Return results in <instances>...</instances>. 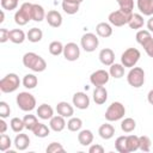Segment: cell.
Instances as JSON below:
<instances>
[{"instance_id": "39", "label": "cell", "mask_w": 153, "mask_h": 153, "mask_svg": "<svg viewBox=\"0 0 153 153\" xmlns=\"http://www.w3.org/2000/svg\"><path fill=\"white\" fill-rule=\"evenodd\" d=\"M120 10L126 13H133L134 10V0H117Z\"/></svg>"}, {"instance_id": "20", "label": "cell", "mask_w": 153, "mask_h": 153, "mask_svg": "<svg viewBox=\"0 0 153 153\" xmlns=\"http://www.w3.org/2000/svg\"><path fill=\"white\" fill-rule=\"evenodd\" d=\"M36 115L41 118V120H50L53 116H54V110H53V108L49 105V104H45V103H43V104H41V105H38V108H37V111H36Z\"/></svg>"}, {"instance_id": "6", "label": "cell", "mask_w": 153, "mask_h": 153, "mask_svg": "<svg viewBox=\"0 0 153 153\" xmlns=\"http://www.w3.org/2000/svg\"><path fill=\"white\" fill-rule=\"evenodd\" d=\"M140 57H141V54H140L139 49H136V48H128L121 55V63L126 68H133L139 62Z\"/></svg>"}, {"instance_id": "22", "label": "cell", "mask_w": 153, "mask_h": 153, "mask_svg": "<svg viewBox=\"0 0 153 153\" xmlns=\"http://www.w3.org/2000/svg\"><path fill=\"white\" fill-rule=\"evenodd\" d=\"M98 134L103 140H110L114 135H115V128L112 124L110 123H104L99 127L98 129Z\"/></svg>"}, {"instance_id": "11", "label": "cell", "mask_w": 153, "mask_h": 153, "mask_svg": "<svg viewBox=\"0 0 153 153\" xmlns=\"http://www.w3.org/2000/svg\"><path fill=\"white\" fill-rule=\"evenodd\" d=\"M63 57L67 61H76L80 56V48L76 43L69 42L63 47Z\"/></svg>"}, {"instance_id": "10", "label": "cell", "mask_w": 153, "mask_h": 153, "mask_svg": "<svg viewBox=\"0 0 153 153\" xmlns=\"http://www.w3.org/2000/svg\"><path fill=\"white\" fill-rule=\"evenodd\" d=\"M110 79V74L109 72H106L105 69H97L94 71L91 75H90V82L94 86V87H98V86H104Z\"/></svg>"}, {"instance_id": "47", "label": "cell", "mask_w": 153, "mask_h": 153, "mask_svg": "<svg viewBox=\"0 0 153 153\" xmlns=\"http://www.w3.org/2000/svg\"><path fill=\"white\" fill-rule=\"evenodd\" d=\"M10 39V30L6 27L0 29V43H5Z\"/></svg>"}, {"instance_id": "29", "label": "cell", "mask_w": 153, "mask_h": 153, "mask_svg": "<svg viewBox=\"0 0 153 153\" xmlns=\"http://www.w3.org/2000/svg\"><path fill=\"white\" fill-rule=\"evenodd\" d=\"M32 133L35 134V136L43 139V137H47V136L50 134V127L48 128V126H45L44 123L38 122V123H37V126L33 128Z\"/></svg>"}, {"instance_id": "38", "label": "cell", "mask_w": 153, "mask_h": 153, "mask_svg": "<svg viewBox=\"0 0 153 153\" xmlns=\"http://www.w3.org/2000/svg\"><path fill=\"white\" fill-rule=\"evenodd\" d=\"M10 127L14 133H22V130L25 128L24 126V121L19 117H13L10 121Z\"/></svg>"}, {"instance_id": "19", "label": "cell", "mask_w": 153, "mask_h": 153, "mask_svg": "<svg viewBox=\"0 0 153 153\" xmlns=\"http://www.w3.org/2000/svg\"><path fill=\"white\" fill-rule=\"evenodd\" d=\"M108 100V91L104 86H98L93 90V102L98 105L104 104Z\"/></svg>"}, {"instance_id": "45", "label": "cell", "mask_w": 153, "mask_h": 153, "mask_svg": "<svg viewBox=\"0 0 153 153\" xmlns=\"http://www.w3.org/2000/svg\"><path fill=\"white\" fill-rule=\"evenodd\" d=\"M10 114H11V108H10V105H8L6 102L1 100V102H0V117H1V118H6V117L10 116Z\"/></svg>"}, {"instance_id": "28", "label": "cell", "mask_w": 153, "mask_h": 153, "mask_svg": "<svg viewBox=\"0 0 153 153\" xmlns=\"http://www.w3.org/2000/svg\"><path fill=\"white\" fill-rule=\"evenodd\" d=\"M22 82H23V86H24L25 88L32 90V88H35V87L37 86L38 79H37V76H36L35 74L30 73V74H25V75H24Z\"/></svg>"}, {"instance_id": "50", "label": "cell", "mask_w": 153, "mask_h": 153, "mask_svg": "<svg viewBox=\"0 0 153 153\" xmlns=\"http://www.w3.org/2000/svg\"><path fill=\"white\" fill-rule=\"evenodd\" d=\"M147 29L148 31L153 32V16H151V18L147 20Z\"/></svg>"}, {"instance_id": "30", "label": "cell", "mask_w": 153, "mask_h": 153, "mask_svg": "<svg viewBox=\"0 0 153 153\" xmlns=\"http://www.w3.org/2000/svg\"><path fill=\"white\" fill-rule=\"evenodd\" d=\"M42 38H43V32H42V30L38 29V27H32V29H30V30L27 31V33H26V39H29V41L32 42V43H37V42H39Z\"/></svg>"}, {"instance_id": "36", "label": "cell", "mask_w": 153, "mask_h": 153, "mask_svg": "<svg viewBox=\"0 0 153 153\" xmlns=\"http://www.w3.org/2000/svg\"><path fill=\"white\" fill-rule=\"evenodd\" d=\"M63 44L60 42V41H53L50 44H49V53L54 56H59L63 53Z\"/></svg>"}, {"instance_id": "46", "label": "cell", "mask_w": 153, "mask_h": 153, "mask_svg": "<svg viewBox=\"0 0 153 153\" xmlns=\"http://www.w3.org/2000/svg\"><path fill=\"white\" fill-rule=\"evenodd\" d=\"M141 47L145 49L146 54H147L149 57L153 59V38H149V39H148L146 43H143Z\"/></svg>"}, {"instance_id": "54", "label": "cell", "mask_w": 153, "mask_h": 153, "mask_svg": "<svg viewBox=\"0 0 153 153\" xmlns=\"http://www.w3.org/2000/svg\"><path fill=\"white\" fill-rule=\"evenodd\" d=\"M18 1H19V0H18Z\"/></svg>"}, {"instance_id": "49", "label": "cell", "mask_w": 153, "mask_h": 153, "mask_svg": "<svg viewBox=\"0 0 153 153\" xmlns=\"http://www.w3.org/2000/svg\"><path fill=\"white\" fill-rule=\"evenodd\" d=\"M7 130V123L5 121V118L0 120V134H5Z\"/></svg>"}, {"instance_id": "37", "label": "cell", "mask_w": 153, "mask_h": 153, "mask_svg": "<svg viewBox=\"0 0 153 153\" xmlns=\"http://www.w3.org/2000/svg\"><path fill=\"white\" fill-rule=\"evenodd\" d=\"M79 6H80L79 4L68 2V1H63L62 0V10L67 14H75L79 11Z\"/></svg>"}, {"instance_id": "16", "label": "cell", "mask_w": 153, "mask_h": 153, "mask_svg": "<svg viewBox=\"0 0 153 153\" xmlns=\"http://www.w3.org/2000/svg\"><path fill=\"white\" fill-rule=\"evenodd\" d=\"M56 111L59 115L63 116L65 118L72 117L74 115V108L68 102H59L56 104Z\"/></svg>"}, {"instance_id": "5", "label": "cell", "mask_w": 153, "mask_h": 153, "mask_svg": "<svg viewBox=\"0 0 153 153\" xmlns=\"http://www.w3.org/2000/svg\"><path fill=\"white\" fill-rule=\"evenodd\" d=\"M32 4L31 2H24L19 7V10L14 13V22L19 26L26 25L30 20H32Z\"/></svg>"}, {"instance_id": "52", "label": "cell", "mask_w": 153, "mask_h": 153, "mask_svg": "<svg viewBox=\"0 0 153 153\" xmlns=\"http://www.w3.org/2000/svg\"><path fill=\"white\" fill-rule=\"evenodd\" d=\"M63 1H68V2H74V4H81L84 0H63Z\"/></svg>"}, {"instance_id": "41", "label": "cell", "mask_w": 153, "mask_h": 153, "mask_svg": "<svg viewBox=\"0 0 153 153\" xmlns=\"http://www.w3.org/2000/svg\"><path fill=\"white\" fill-rule=\"evenodd\" d=\"M12 146V140L7 134H1L0 135V151L6 152L10 147Z\"/></svg>"}, {"instance_id": "48", "label": "cell", "mask_w": 153, "mask_h": 153, "mask_svg": "<svg viewBox=\"0 0 153 153\" xmlns=\"http://www.w3.org/2000/svg\"><path fill=\"white\" fill-rule=\"evenodd\" d=\"M88 152H90V153H104V147L100 146V145H98V143L90 145Z\"/></svg>"}, {"instance_id": "3", "label": "cell", "mask_w": 153, "mask_h": 153, "mask_svg": "<svg viewBox=\"0 0 153 153\" xmlns=\"http://www.w3.org/2000/svg\"><path fill=\"white\" fill-rule=\"evenodd\" d=\"M16 103L22 111L30 112L36 108V98L30 92H19L16 98Z\"/></svg>"}, {"instance_id": "8", "label": "cell", "mask_w": 153, "mask_h": 153, "mask_svg": "<svg viewBox=\"0 0 153 153\" xmlns=\"http://www.w3.org/2000/svg\"><path fill=\"white\" fill-rule=\"evenodd\" d=\"M80 45L81 48L86 51V53H92L94 51L98 45H99V39H98V36L96 33H92V32H86L81 36L80 38Z\"/></svg>"}, {"instance_id": "34", "label": "cell", "mask_w": 153, "mask_h": 153, "mask_svg": "<svg viewBox=\"0 0 153 153\" xmlns=\"http://www.w3.org/2000/svg\"><path fill=\"white\" fill-rule=\"evenodd\" d=\"M23 121H24V126H25V129H27V130H33V128L37 126V123H38V120H37V116L36 115H31V114H27V115H25L24 116V118H23Z\"/></svg>"}, {"instance_id": "14", "label": "cell", "mask_w": 153, "mask_h": 153, "mask_svg": "<svg viewBox=\"0 0 153 153\" xmlns=\"http://www.w3.org/2000/svg\"><path fill=\"white\" fill-rule=\"evenodd\" d=\"M99 61L102 62V65L104 66H111L115 62V53L112 49L110 48H104L99 51Z\"/></svg>"}, {"instance_id": "53", "label": "cell", "mask_w": 153, "mask_h": 153, "mask_svg": "<svg viewBox=\"0 0 153 153\" xmlns=\"http://www.w3.org/2000/svg\"><path fill=\"white\" fill-rule=\"evenodd\" d=\"M5 20V13H4V10H1V18H0V23H2Z\"/></svg>"}, {"instance_id": "31", "label": "cell", "mask_w": 153, "mask_h": 153, "mask_svg": "<svg viewBox=\"0 0 153 153\" xmlns=\"http://www.w3.org/2000/svg\"><path fill=\"white\" fill-rule=\"evenodd\" d=\"M135 128H136V122H135L134 118L126 117V118L122 120V122H121V129H122V131H124V133H131V131H134Z\"/></svg>"}, {"instance_id": "13", "label": "cell", "mask_w": 153, "mask_h": 153, "mask_svg": "<svg viewBox=\"0 0 153 153\" xmlns=\"http://www.w3.org/2000/svg\"><path fill=\"white\" fill-rule=\"evenodd\" d=\"M45 20L47 23L51 26V27H60L62 25V16L59 11L56 10H50L48 11L47 16H45Z\"/></svg>"}, {"instance_id": "27", "label": "cell", "mask_w": 153, "mask_h": 153, "mask_svg": "<svg viewBox=\"0 0 153 153\" xmlns=\"http://www.w3.org/2000/svg\"><path fill=\"white\" fill-rule=\"evenodd\" d=\"M124 66L122 65V63H112L111 66H110V69H109V74H110V76H112V78H115V79H120V78H122L123 75H124Z\"/></svg>"}, {"instance_id": "1", "label": "cell", "mask_w": 153, "mask_h": 153, "mask_svg": "<svg viewBox=\"0 0 153 153\" xmlns=\"http://www.w3.org/2000/svg\"><path fill=\"white\" fill-rule=\"evenodd\" d=\"M23 65L24 67L31 69L32 72H43L45 71L47 68V62L45 60L39 56L38 54L33 53V51H29V53H25L24 56H23Z\"/></svg>"}, {"instance_id": "35", "label": "cell", "mask_w": 153, "mask_h": 153, "mask_svg": "<svg viewBox=\"0 0 153 153\" xmlns=\"http://www.w3.org/2000/svg\"><path fill=\"white\" fill-rule=\"evenodd\" d=\"M115 148L120 153H128V147H127V136L122 135L118 136L115 140Z\"/></svg>"}, {"instance_id": "40", "label": "cell", "mask_w": 153, "mask_h": 153, "mask_svg": "<svg viewBox=\"0 0 153 153\" xmlns=\"http://www.w3.org/2000/svg\"><path fill=\"white\" fill-rule=\"evenodd\" d=\"M135 38H136V42H137L140 45H142V44L146 43L149 38H152V35H151V31H148V30H139V31L136 32Z\"/></svg>"}, {"instance_id": "17", "label": "cell", "mask_w": 153, "mask_h": 153, "mask_svg": "<svg viewBox=\"0 0 153 153\" xmlns=\"http://www.w3.org/2000/svg\"><path fill=\"white\" fill-rule=\"evenodd\" d=\"M137 10L143 16H153V0H137L136 1Z\"/></svg>"}, {"instance_id": "51", "label": "cell", "mask_w": 153, "mask_h": 153, "mask_svg": "<svg viewBox=\"0 0 153 153\" xmlns=\"http://www.w3.org/2000/svg\"><path fill=\"white\" fill-rule=\"evenodd\" d=\"M147 100H148V103H149L151 105H153V88L148 92V94H147Z\"/></svg>"}, {"instance_id": "43", "label": "cell", "mask_w": 153, "mask_h": 153, "mask_svg": "<svg viewBox=\"0 0 153 153\" xmlns=\"http://www.w3.org/2000/svg\"><path fill=\"white\" fill-rule=\"evenodd\" d=\"M47 153H63L65 148L60 142H50L45 148Z\"/></svg>"}, {"instance_id": "18", "label": "cell", "mask_w": 153, "mask_h": 153, "mask_svg": "<svg viewBox=\"0 0 153 153\" xmlns=\"http://www.w3.org/2000/svg\"><path fill=\"white\" fill-rule=\"evenodd\" d=\"M96 33L97 36L102 37V38H108L112 35V26L110 23H105V22H102V23H98L97 26H96Z\"/></svg>"}, {"instance_id": "7", "label": "cell", "mask_w": 153, "mask_h": 153, "mask_svg": "<svg viewBox=\"0 0 153 153\" xmlns=\"http://www.w3.org/2000/svg\"><path fill=\"white\" fill-rule=\"evenodd\" d=\"M127 81L134 88H139V87L143 86V84H145V71L141 67L130 68V71L127 74Z\"/></svg>"}, {"instance_id": "23", "label": "cell", "mask_w": 153, "mask_h": 153, "mask_svg": "<svg viewBox=\"0 0 153 153\" xmlns=\"http://www.w3.org/2000/svg\"><path fill=\"white\" fill-rule=\"evenodd\" d=\"M78 141L81 146H90L93 141V133L90 129H82L78 134Z\"/></svg>"}, {"instance_id": "2", "label": "cell", "mask_w": 153, "mask_h": 153, "mask_svg": "<svg viewBox=\"0 0 153 153\" xmlns=\"http://www.w3.org/2000/svg\"><path fill=\"white\" fill-rule=\"evenodd\" d=\"M126 115V108L124 105L121 103V102H112L106 111H105V120L108 122H116V121H120Z\"/></svg>"}, {"instance_id": "9", "label": "cell", "mask_w": 153, "mask_h": 153, "mask_svg": "<svg viewBox=\"0 0 153 153\" xmlns=\"http://www.w3.org/2000/svg\"><path fill=\"white\" fill-rule=\"evenodd\" d=\"M130 17H131V13H126L121 10H116L109 14L108 19H109V23L114 26H123L129 23Z\"/></svg>"}, {"instance_id": "12", "label": "cell", "mask_w": 153, "mask_h": 153, "mask_svg": "<svg viewBox=\"0 0 153 153\" xmlns=\"http://www.w3.org/2000/svg\"><path fill=\"white\" fill-rule=\"evenodd\" d=\"M72 103L76 109L85 110L90 106V97L85 92H75L73 94Z\"/></svg>"}, {"instance_id": "25", "label": "cell", "mask_w": 153, "mask_h": 153, "mask_svg": "<svg viewBox=\"0 0 153 153\" xmlns=\"http://www.w3.org/2000/svg\"><path fill=\"white\" fill-rule=\"evenodd\" d=\"M31 14H32V20H35V22H42L43 19H45V16H47L43 6L38 5V4H32Z\"/></svg>"}, {"instance_id": "33", "label": "cell", "mask_w": 153, "mask_h": 153, "mask_svg": "<svg viewBox=\"0 0 153 153\" xmlns=\"http://www.w3.org/2000/svg\"><path fill=\"white\" fill-rule=\"evenodd\" d=\"M82 127V121L79 117H69L67 122V129L69 131H80Z\"/></svg>"}, {"instance_id": "4", "label": "cell", "mask_w": 153, "mask_h": 153, "mask_svg": "<svg viewBox=\"0 0 153 153\" xmlns=\"http://www.w3.org/2000/svg\"><path fill=\"white\" fill-rule=\"evenodd\" d=\"M20 79L16 73H8L0 80V90L4 93H12L18 90Z\"/></svg>"}, {"instance_id": "42", "label": "cell", "mask_w": 153, "mask_h": 153, "mask_svg": "<svg viewBox=\"0 0 153 153\" xmlns=\"http://www.w3.org/2000/svg\"><path fill=\"white\" fill-rule=\"evenodd\" d=\"M139 140H140L139 149L142 151V152H149L151 151V145H152L151 139L148 136H146V135H142V136H139Z\"/></svg>"}, {"instance_id": "21", "label": "cell", "mask_w": 153, "mask_h": 153, "mask_svg": "<svg viewBox=\"0 0 153 153\" xmlns=\"http://www.w3.org/2000/svg\"><path fill=\"white\" fill-rule=\"evenodd\" d=\"M13 143L18 151H25L30 145V137L24 133H19L16 135Z\"/></svg>"}, {"instance_id": "32", "label": "cell", "mask_w": 153, "mask_h": 153, "mask_svg": "<svg viewBox=\"0 0 153 153\" xmlns=\"http://www.w3.org/2000/svg\"><path fill=\"white\" fill-rule=\"evenodd\" d=\"M127 147H128V153L129 152H135L140 147V140L137 135H127Z\"/></svg>"}, {"instance_id": "44", "label": "cell", "mask_w": 153, "mask_h": 153, "mask_svg": "<svg viewBox=\"0 0 153 153\" xmlns=\"http://www.w3.org/2000/svg\"><path fill=\"white\" fill-rule=\"evenodd\" d=\"M18 6V0H1V7L6 11L16 10Z\"/></svg>"}, {"instance_id": "26", "label": "cell", "mask_w": 153, "mask_h": 153, "mask_svg": "<svg viewBox=\"0 0 153 153\" xmlns=\"http://www.w3.org/2000/svg\"><path fill=\"white\" fill-rule=\"evenodd\" d=\"M129 27L133 30H139L143 26V17L141 13H131L130 20L128 23Z\"/></svg>"}, {"instance_id": "15", "label": "cell", "mask_w": 153, "mask_h": 153, "mask_svg": "<svg viewBox=\"0 0 153 153\" xmlns=\"http://www.w3.org/2000/svg\"><path fill=\"white\" fill-rule=\"evenodd\" d=\"M67 126L66 121H65V117L61 116V115H56V116H53L50 120H49V127L51 130L59 133V131H62L65 129V127Z\"/></svg>"}, {"instance_id": "24", "label": "cell", "mask_w": 153, "mask_h": 153, "mask_svg": "<svg viewBox=\"0 0 153 153\" xmlns=\"http://www.w3.org/2000/svg\"><path fill=\"white\" fill-rule=\"evenodd\" d=\"M26 39V33L22 29H12L10 30V41L14 44H22Z\"/></svg>"}]
</instances>
